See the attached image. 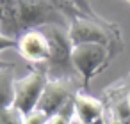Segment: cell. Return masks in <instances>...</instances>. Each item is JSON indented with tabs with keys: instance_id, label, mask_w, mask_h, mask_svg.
Returning <instances> with one entry per match:
<instances>
[{
	"instance_id": "7a4b0ae2",
	"label": "cell",
	"mask_w": 130,
	"mask_h": 124,
	"mask_svg": "<svg viewBox=\"0 0 130 124\" xmlns=\"http://www.w3.org/2000/svg\"><path fill=\"white\" fill-rule=\"evenodd\" d=\"M68 34H70L73 46L84 44V43H98V44L107 46L114 57H118L125 48L121 30L118 29V25L103 20L96 13L78 14V16L70 18Z\"/></svg>"
},
{
	"instance_id": "277c9868",
	"label": "cell",
	"mask_w": 130,
	"mask_h": 124,
	"mask_svg": "<svg viewBox=\"0 0 130 124\" xmlns=\"http://www.w3.org/2000/svg\"><path fill=\"white\" fill-rule=\"evenodd\" d=\"M82 89H86V87H84L80 76L48 80V83H46V87H45V90L41 94V99H39L36 110L43 112L46 117H52L57 112H61L62 108H66L68 105H71L75 101V96Z\"/></svg>"
},
{
	"instance_id": "7c38bea8",
	"label": "cell",
	"mask_w": 130,
	"mask_h": 124,
	"mask_svg": "<svg viewBox=\"0 0 130 124\" xmlns=\"http://www.w3.org/2000/svg\"><path fill=\"white\" fill-rule=\"evenodd\" d=\"M16 44H18V41L14 37H11V36H7V34H4L2 30H0V52H4L7 48H14L16 50Z\"/></svg>"
},
{
	"instance_id": "8992f818",
	"label": "cell",
	"mask_w": 130,
	"mask_h": 124,
	"mask_svg": "<svg viewBox=\"0 0 130 124\" xmlns=\"http://www.w3.org/2000/svg\"><path fill=\"white\" fill-rule=\"evenodd\" d=\"M16 41V52L25 62H29V66H41L50 59V41L41 29L27 30L18 36Z\"/></svg>"
},
{
	"instance_id": "52a82bcc",
	"label": "cell",
	"mask_w": 130,
	"mask_h": 124,
	"mask_svg": "<svg viewBox=\"0 0 130 124\" xmlns=\"http://www.w3.org/2000/svg\"><path fill=\"white\" fill-rule=\"evenodd\" d=\"M75 124H110V115L107 105L102 97L91 96L86 89H82L75 96Z\"/></svg>"
},
{
	"instance_id": "5b68a950",
	"label": "cell",
	"mask_w": 130,
	"mask_h": 124,
	"mask_svg": "<svg viewBox=\"0 0 130 124\" xmlns=\"http://www.w3.org/2000/svg\"><path fill=\"white\" fill-rule=\"evenodd\" d=\"M48 83V75L39 66H30V71L23 78L14 82V103L13 106L22 112L25 117L36 112L41 94Z\"/></svg>"
},
{
	"instance_id": "6da1fadb",
	"label": "cell",
	"mask_w": 130,
	"mask_h": 124,
	"mask_svg": "<svg viewBox=\"0 0 130 124\" xmlns=\"http://www.w3.org/2000/svg\"><path fill=\"white\" fill-rule=\"evenodd\" d=\"M6 9L2 32L14 39L27 30L45 25H70V18L50 0H7Z\"/></svg>"
},
{
	"instance_id": "3957f363",
	"label": "cell",
	"mask_w": 130,
	"mask_h": 124,
	"mask_svg": "<svg viewBox=\"0 0 130 124\" xmlns=\"http://www.w3.org/2000/svg\"><path fill=\"white\" fill-rule=\"evenodd\" d=\"M116 57L110 53V50L103 44L98 43H84L73 46L71 52V64L77 71V75L82 78L84 87L87 89L91 80L107 69V66L114 60Z\"/></svg>"
},
{
	"instance_id": "9c48e42d",
	"label": "cell",
	"mask_w": 130,
	"mask_h": 124,
	"mask_svg": "<svg viewBox=\"0 0 130 124\" xmlns=\"http://www.w3.org/2000/svg\"><path fill=\"white\" fill-rule=\"evenodd\" d=\"M25 115L14 106H0V124H23Z\"/></svg>"
},
{
	"instance_id": "30bf717a",
	"label": "cell",
	"mask_w": 130,
	"mask_h": 124,
	"mask_svg": "<svg viewBox=\"0 0 130 124\" xmlns=\"http://www.w3.org/2000/svg\"><path fill=\"white\" fill-rule=\"evenodd\" d=\"M73 103L68 105L66 108H62L61 112H57L55 115L48 117L46 124H73L75 122V108H73Z\"/></svg>"
},
{
	"instance_id": "4fadbf2b",
	"label": "cell",
	"mask_w": 130,
	"mask_h": 124,
	"mask_svg": "<svg viewBox=\"0 0 130 124\" xmlns=\"http://www.w3.org/2000/svg\"><path fill=\"white\" fill-rule=\"evenodd\" d=\"M6 14H7V9H6V6H4V2L0 0V23L6 20Z\"/></svg>"
},
{
	"instance_id": "8fae6325",
	"label": "cell",
	"mask_w": 130,
	"mask_h": 124,
	"mask_svg": "<svg viewBox=\"0 0 130 124\" xmlns=\"http://www.w3.org/2000/svg\"><path fill=\"white\" fill-rule=\"evenodd\" d=\"M46 120H48V117L43 112L36 110V112H32L30 115L25 117V122L23 124H46Z\"/></svg>"
},
{
	"instance_id": "5bb4252c",
	"label": "cell",
	"mask_w": 130,
	"mask_h": 124,
	"mask_svg": "<svg viewBox=\"0 0 130 124\" xmlns=\"http://www.w3.org/2000/svg\"><path fill=\"white\" fill-rule=\"evenodd\" d=\"M126 2H130V0H126Z\"/></svg>"
},
{
	"instance_id": "ba28073f",
	"label": "cell",
	"mask_w": 130,
	"mask_h": 124,
	"mask_svg": "<svg viewBox=\"0 0 130 124\" xmlns=\"http://www.w3.org/2000/svg\"><path fill=\"white\" fill-rule=\"evenodd\" d=\"M14 66L0 67V106H13L14 103Z\"/></svg>"
}]
</instances>
